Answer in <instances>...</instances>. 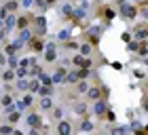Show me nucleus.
Segmentation results:
<instances>
[{"label":"nucleus","mask_w":148,"mask_h":135,"mask_svg":"<svg viewBox=\"0 0 148 135\" xmlns=\"http://www.w3.org/2000/svg\"><path fill=\"white\" fill-rule=\"evenodd\" d=\"M121 13H123L127 19H133V17H136V9H133V6H127V4L121 6Z\"/></svg>","instance_id":"obj_1"},{"label":"nucleus","mask_w":148,"mask_h":135,"mask_svg":"<svg viewBox=\"0 0 148 135\" xmlns=\"http://www.w3.org/2000/svg\"><path fill=\"white\" fill-rule=\"evenodd\" d=\"M55 57H57L55 46H53V44H49V46H47V53H45V59H47V61H53Z\"/></svg>","instance_id":"obj_2"},{"label":"nucleus","mask_w":148,"mask_h":135,"mask_svg":"<svg viewBox=\"0 0 148 135\" xmlns=\"http://www.w3.org/2000/svg\"><path fill=\"white\" fill-rule=\"evenodd\" d=\"M40 108H42V110H51V108H53V99L45 95L42 99H40Z\"/></svg>","instance_id":"obj_3"},{"label":"nucleus","mask_w":148,"mask_h":135,"mask_svg":"<svg viewBox=\"0 0 148 135\" xmlns=\"http://www.w3.org/2000/svg\"><path fill=\"white\" fill-rule=\"evenodd\" d=\"M64 78H66V70H64V68H59V70L53 74V82H62Z\"/></svg>","instance_id":"obj_4"},{"label":"nucleus","mask_w":148,"mask_h":135,"mask_svg":"<svg viewBox=\"0 0 148 135\" xmlns=\"http://www.w3.org/2000/svg\"><path fill=\"white\" fill-rule=\"evenodd\" d=\"M57 131L62 133V135H68V133L72 131V127H70V123H59V127H57Z\"/></svg>","instance_id":"obj_5"},{"label":"nucleus","mask_w":148,"mask_h":135,"mask_svg":"<svg viewBox=\"0 0 148 135\" xmlns=\"http://www.w3.org/2000/svg\"><path fill=\"white\" fill-rule=\"evenodd\" d=\"M30 106H32V95H25V97L21 99V104H17L19 110H23V108H30Z\"/></svg>","instance_id":"obj_6"},{"label":"nucleus","mask_w":148,"mask_h":135,"mask_svg":"<svg viewBox=\"0 0 148 135\" xmlns=\"http://www.w3.org/2000/svg\"><path fill=\"white\" fill-rule=\"evenodd\" d=\"M28 125L30 127H38L40 125V116H38V114H30V116H28Z\"/></svg>","instance_id":"obj_7"},{"label":"nucleus","mask_w":148,"mask_h":135,"mask_svg":"<svg viewBox=\"0 0 148 135\" xmlns=\"http://www.w3.org/2000/svg\"><path fill=\"white\" fill-rule=\"evenodd\" d=\"M36 28H38V34H45V28H47L45 17H36Z\"/></svg>","instance_id":"obj_8"},{"label":"nucleus","mask_w":148,"mask_h":135,"mask_svg":"<svg viewBox=\"0 0 148 135\" xmlns=\"http://www.w3.org/2000/svg\"><path fill=\"white\" fill-rule=\"evenodd\" d=\"M146 36H148V30H146V28H138V30H136V38H138V40H144Z\"/></svg>","instance_id":"obj_9"},{"label":"nucleus","mask_w":148,"mask_h":135,"mask_svg":"<svg viewBox=\"0 0 148 135\" xmlns=\"http://www.w3.org/2000/svg\"><path fill=\"white\" fill-rule=\"evenodd\" d=\"M87 97L89 99H97L99 97V89H87Z\"/></svg>","instance_id":"obj_10"},{"label":"nucleus","mask_w":148,"mask_h":135,"mask_svg":"<svg viewBox=\"0 0 148 135\" xmlns=\"http://www.w3.org/2000/svg\"><path fill=\"white\" fill-rule=\"evenodd\" d=\"M32 49H34V51H42L45 49V44H42V40H32Z\"/></svg>","instance_id":"obj_11"},{"label":"nucleus","mask_w":148,"mask_h":135,"mask_svg":"<svg viewBox=\"0 0 148 135\" xmlns=\"http://www.w3.org/2000/svg\"><path fill=\"white\" fill-rule=\"evenodd\" d=\"M95 112L99 114V116L106 112V104H104V101H97V104H95Z\"/></svg>","instance_id":"obj_12"},{"label":"nucleus","mask_w":148,"mask_h":135,"mask_svg":"<svg viewBox=\"0 0 148 135\" xmlns=\"http://www.w3.org/2000/svg\"><path fill=\"white\" fill-rule=\"evenodd\" d=\"M25 25H28V17H19V19H17V28H19V30H23Z\"/></svg>","instance_id":"obj_13"},{"label":"nucleus","mask_w":148,"mask_h":135,"mask_svg":"<svg viewBox=\"0 0 148 135\" xmlns=\"http://www.w3.org/2000/svg\"><path fill=\"white\" fill-rule=\"evenodd\" d=\"M38 89H40V82H38V80H32V82H30V91H32V93H36Z\"/></svg>","instance_id":"obj_14"},{"label":"nucleus","mask_w":148,"mask_h":135,"mask_svg":"<svg viewBox=\"0 0 148 135\" xmlns=\"http://www.w3.org/2000/svg\"><path fill=\"white\" fill-rule=\"evenodd\" d=\"M28 87H30V82H28V80H19V82H17V89H21V91H25Z\"/></svg>","instance_id":"obj_15"},{"label":"nucleus","mask_w":148,"mask_h":135,"mask_svg":"<svg viewBox=\"0 0 148 135\" xmlns=\"http://www.w3.org/2000/svg\"><path fill=\"white\" fill-rule=\"evenodd\" d=\"M89 53H91V46H89V44H83V46H80V55H89Z\"/></svg>","instance_id":"obj_16"},{"label":"nucleus","mask_w":148,"mask_h":135,"mask_svg":"<svg viewBox=\"0 0 148 135\" xmlns=\"http://www.w3.org/2000/svg\"><path fill=\"white\" fill-rule=\"evenodd\" d=\"M19 112H21V110H19ZM19 112H13V114H11V116H9V123H17V120H19Z\"/></svg>","instance_id":"obj_17"},{"label":"nucleus","mask_w":148,"mask_h":135,"mask_svg":"<svg viewBox=\"0 0 148 135\" xmlns=\"http://www.w3.org/2000/svg\"><path fill=\"white\" fill-rule=\"evenodd\" d=\"M2 106H6V108L11 106V95H2Z\"/></svg>","instance_id":"obj_18"},{"label":"nucleus","mask_w":148,"mask_h":135,"mask_svg":"<svg viewBox=\"0 0 148 135\" xmlns=\"http://www.w3.org/2000/svg\"><path fill=\"white\" fill-rule=\"evenodd\" d=\"M15 9H17V2H13V0H11V2L6 4V11H15Z\"/></svg>","instance_id":"obj_19"},{"label":"nucleus","mask_w":148,"mask_h":135,"mask_svg":"<svg viewBox=\"0 0 148 135\" xmlns=\"http://www.w3.org/2000/svg\"><path fill=\"white\" fill-rule=\"evenodd\" d=\"M80 129H83V131H89V129H91V123H87V120H85V123L80 125Z\"/></svg>","instance_id":"obj_20"},{"label":"nucleus","mask_w":148,"mask_h":135,"mask_svg":"<svg viewBox=\"0 0 148 135\" xmlns=\"http://www.w3.org/2000/svg\"><path fill=\"white\" fill-rule=\"evenodd\" d=\"M2 78H4V80H11V78H13V72H4Z\"/></svg>","instance_id":"obj_21"},{"label":"nucleus","mask_w":148,"mask_h":135,"mask_svg":"<svg viewBox=\"0 0 148 135\" xmlns=\"http://www.w3.org/2000/svg\"><path fill=\"white\" fill-rule=\"evenodd\" d=\"M0 131H2V133H11L13 129H11V127H0Z\"/></svg>","instance_id":"obj_22"},{"label":"nucleus","mask_w":148,"mask_h":135,"mask_svg":"<svg viewBox=\"0 0 148 135\" xmlns=\"http://www.w3.org/2000/svg\"><path fill=\"white\" fill-rule=\"evenodd\" d=\"M68 49H80V46L76 42H68Z\"/></svg>","instance_id":"obj_23"},{"label":"nucleus","mask_w":148,"mask_h":135,"mask_svg":"<svg viewBox=\"0 0 148 135\" xmlns=\"http://www.w3.org/2000/svg\"><path fill=\"white\" fill-rule=\"evenodd\" d=\"M78 91H87V82H80L78 85Z\"/></svg>","instance_id":"obj_24"},{"label":"nucleus","mask_w":148,"mask_h":135,"mask_svg":"<svg viewBox=\"0 0 148 135\" xmlns=\"http://www.w3.org/2000/svg\"><path fill=\"white\" fill-rule=\"evenodd\" d=\"M21 4H23V6H30V4H32V0H23Z\"/></svg>","instance_id":"obj_25"},{"label":"nucleus","mask_w":148,"mask_h":135,"mask_svg":"<svg viewBox=\"0 0 148 135\" xmlns=\"http://www.w3.org/2000/svg\"><path fill=\"white\" fill-rule=\"evenodd\" d=\"M57 2V0H47V4H55Z\"/></svg>","instance_id":"obj_26"},{"label":"nucleus","mask_w":148,"mask_h":135,"mask_svg":"<svg viewBox=\"0 0 148 135\" xmlns=\"http://www.w3.org/2000/svg\"><path fill=\"white\" fill-rule=\"evenodd\" d=\"M4 34H6L4 30H0V38H4Z\"/></svg>","instance_id":"obj_27"}]
</instances>
